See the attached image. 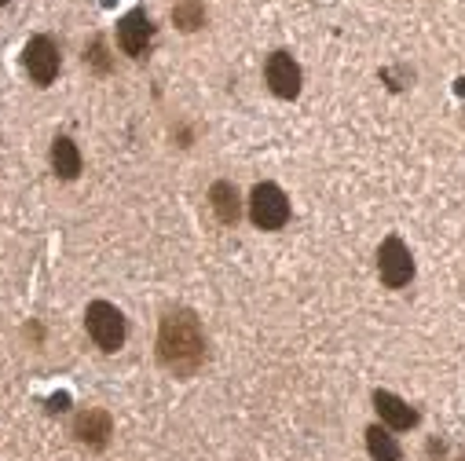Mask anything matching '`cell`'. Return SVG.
<instances>
[{
    "instance_id": "1",
    "label": "cell",
    "mask_w": 465,
    "mask_h": 461,
    "mask_svg": "<svg viewBox=\"0 0 465 461\" xmlns=\"http://www.w3.org/2000/svg\"><path fill=\"white\" fill-rule=\"evenodd\" d=\"M158 359L176 378H194L205 363V333L194 311L173 308L158 326Z\"/></svg>"
},
{
    "instance_id": "2",
    "label": "cell",
    "mask_w": 465,
    "mask_h": 461,
    "mask_svg": "<svg viewBox=\"0 0 465 461\" xmlns=\"http://www.w3.org/2000/svg\"><path fill=\"white\" fill-rule=\"evenodd\" d=\"M84 326H88V337L95 340V348L103 352H118L125 344V315L110 300H92L84 311Z\"/></svg>"
},
{
    "instance_id": "3",
    "label": "cell",
    "mask_w": 465,
    "mask_h": 461,
    "mask_svg": "<svg viewBox=\"0 0 465 461\" xmlns=\"http://www.w3.org/2000/svg\"><path fill=\"white\" fill-rule=\"evenodd\" d=\"M250 220L261 230H282L290 223V198L275 183H257L250 194Z\"/></svg>"
},
{
    "instance_id": "4",
    "label": "cell",
    "mask_w": 465,
    "mask_h": 461,
    "mask_svg": "<svg viewBox=\"0 0 465 461\" xmlns=\"http://www.w3.org/2000/svg\"><path fill=\"white\" fill-rule=\"evenodd\" d=\"M378 275H381V282H385L389 289L411 286V279H414V257H411V250L403 246V239L389 235V239L381 242V250H378Z\"/></svg>"
},
{
    "instance_id": "5",
    "label": "cell",
    "mask_w": 465,
    "mask_h": 461,
    "mask_svg": "<svg viewBox=\"0 0 465 461\" xmlns=\"http://www.w3.org/2000/svg\"><path fill=\"white\" fill-rule=\"evenodd\" d=\"M118 44H122V52L133 55V59H143V55L151 52V44H154V23H151V15H147L143 8L129 12V15L118 23Z\"/></svg>"
},
{
    "instance_id": "6",
    "label": "cell",
    "mask_w": 465,
    "mask_h": 461,
    "mask_svg": "<svg viewBox=\"0 0 465 461\" xmlns=\"http://www.w3.org/2000/svg\"><path fill=\"white\" fill-rule=\"evenodd\" d=\"M23 63H26L30 81L41 84V88H48V84L59 77V48H55V41H52V37H34V41L26 44Z\"/></svg>"
},
{
    "instance_id": "7",
    "label": "cell",
    "mask_w": 465,
    "mask_h": 461,
    "mask_svg": "<svg viewBox=\"0 0 465 461\" xmlns=\"http://www.w3.org/2000/svg\"><path fill=\"white\" fill-rule=\"evenodd\" d=\"M264 77H268V88L279 99H297V92H301V66L293 63V55L272 52L268 63H264Z\"/></svg>"
},
{
    "instance_id": "8",
    "label": "cell",
    "mask_w": 465,
    "mask_h": 461,
    "mask_svg": "<svg viewBox=\"0 0 465 461\" xmlns=\"http://www.w3.org/2000/svg\"><path fill=\"white\" fill-rule=\"evenodd\" d=\"M74 436H77V443H84L88 450H103V446L110 443V436H114V421H110L106 410L88 407V410H81V414L74 417Z\"/></svg>"
},
{
    "instance_id": "9",
    "label": "cell",
    "mask_w": 465,
    "mask_h": 461,
    "mask_svg": "<svg viewBox=\"0 0 465 461\" xmlns=\"http://www.w3.org/2000/svg\"><path fill=\"white\" fill-rule=\"evenodd\" d=\"M374 407H378V414H381V421L389 425V428H396V432H407V428H414L418 425V410L414 407H407L400 396H392V392H374Z\"/></svg>"
},
{
    "instance_id": "10",
    "label": "cell",
    "mask_w": 465,
    "mask_h": 461,
    "mask_svg": "<svg viewBox=\"0 0 465 461\" xmlns=\"http://www.w3.org/2000/svg\"><path fill=\"white\" fill-rule=\"evenodd\" d=\"M209 205H213V212H216V220L220 223H239V216H242V198H239V187L235 183H227V180H220V183H213V191H209Z\"/></svg>"
},
{
    "instance_id": "11",
    "label": "cell",
    "mask_w": 465,
    "mask_h": 461,
    "mask_svg": "<svg viewBox=\"0 0 465 461\" xmlns=\"http://www.w3.org/2000/svg\"><path fill=\"white\" fill-rule=\"evenodd\" d=\"M52 169H55V176H63V180H77V176H81V151L74 147V140L59 136V140L52 143Z\"/></svg>"
},
{
    "instance_id": "12",
    "label": "cell",
    "mask_w": 465,
    "mask_h": 461,
    "mask_svg": "<svg viewBox=\"0 0 465 461\" xmlns=\"http://www.w3.org/2000/svg\"><path fill=\"white\" fill-rule=\"evenodd\" d=\"M367 450H371L374 461H400V457H403L396 436H389L381 425H371V428H367Z\"/></svg>"
},
{
    "instance_id": "13",
    "label": "cell",
    "mask_w": 465,
    "mask_h": 461,
    "mask_svg": "<svg viewBox=\"0 0 465 461\" xmlns=\"http://www.w3.org/2000/svg\"><path fill=\"white\" fill-rule=\"evenodd\" d=\"M173 23L187 34H194L198 26H205V8H202V0H176L173 5Z\"/></svg>"
},
{
    "instance_id": "14",
    "label": "cell",
    "mask_w": 465,
    "mask_h": 461,
    "mask_svg": "<svg viewBox=\"0 0 465 461\" xmlns=\"http://www.w3.org/2000/svg\"><path fill=\"white\" fill-rule=\"evenodd\" d=\"M99 74H106L110 70V59H106V44L103 41H92V48H88V55H84Z\"/></svg>"
},
{
    "instance_id": "15",
    "label": "cell",
    "mask_w": 465,
    "mask_h": 461,
    "mask_svg": "<svg viewBox=\"0 0 465 461\" xmlns=\"http://www.w3.org/2000/svg\"><path fill=\"white\" fill-rule=\"evenodd\" d=\"M66 407H70V396H66V392L48 399V410H52V414H59V410H66Z\"/></svg>"
},
{
    "instance_id": "16",
    "label": "cell",
    "mask_w": 465,
    "mask_h": 461,
    "mask_svg": "<svg viewBox=\"0 0 465 461\" xmlns=\"http://www.w3.org/2000/svg\"><path fill=\"white\" fill-rule=\"evenodd\" d=\"M5 5H8V0H0V8H5Z\"/></svg>"
}]
</instances>
